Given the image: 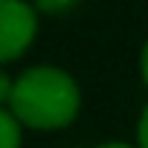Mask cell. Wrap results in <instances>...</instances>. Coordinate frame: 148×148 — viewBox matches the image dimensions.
<instances>
[{
  "mask_svg": "<svg viewBox=\"0 0 148 148\" xmlns=\"http://www.w3.org/2000/svg\"><path fill=\"white\" fill-rule=\"evenodd\" d=\"M12 88H15V82H12V79L6 76L3 70H0V106L12 100Z\"/></svg>",
  "mask_w": 148,
  "mask_h": 148,
  "instance_id": "6",
  "label": "cell"
},
{
  "mask_svg": "<svg viewBox=\"0 0 148 148\" xmlns=\"http://www.w3.org/2000/svg\"><path fill=\"white\" fill-rule=\"evenodd\" d=\"M97 148H133V145H127V142H106V145H97Z\"/></svg>",
  "mask_w": 148,
  "mask_h": 148,
  "instance_id": "8",
  "label": "cell"
},
{
  "mask_svg": "<svg viewBox=\"0 0 148 148\" xmlns=\"http://www.w3.org/2000/svg\"><path fill=\"white\" fill-rule=\"evenodd\" d=\"M36 36V9L24 0H0V64L21 58Z\"/></svg>",
  "mask_w": 148,
  "mask_h": 148,
  "instance_id": "2",
  "label": "cell"
},
{
  "mask_svg": "<svg viewBox=\"0 0 148 148\" xmlns=\"http://www.w3.org/2000/svg\"><path fill=\"white\" fill-rule=\"evenodd\" d=\"M21 145V121L12 112L0 109V148H18Z\"/></svg>",
  "mask_w": 148,
  "mask_h": 148,
  "instance_id": "3",
  "label": "cell"
},
{
  "mask_svg": "<svg viewBox=\"0 0 148 148\" xmlns=\"http://www.w3.org/2000/svg\"><path fill=\"white\" fill-rule=\"evenodd\" d=\"M82 94L70 73L58 66H30L15 79L9 112L33 130H60L79 115Z\"/></svg>",
  "mask_w": 148,
  "mask_h": 148,
  "instance_id": "1",
  "label": "cell"
},
{
  "mask_svg": "<svg viewBox=\"0 0 148 148\" xmlns=\"http://www.w3.org/2000/svg\"><path fill=\"white\" fill-rule=\"evenodd\" d=\"M139 70H142V79L148 85V42L142 45V55H139Z\"/></svg>",
  "mask_w": 148,
  "mask_h": 148,
  "instance_id": "7",
  "label": "cell"
},
{
  "mask_svg": "<svg viewBox=\"0 0 148 148\" xmlns=\"http://www.w3.org/2000/svg\"><path fill=\"white\" fill-rule=\"evenodd\" d=\"M136 139H139V148H148V106L139 115V127H136Z\"/></svg>",
  "mask_w": 148,
  "mask_h": 148,
  "instance_id": "5",
  "label": "cell"
},
{
  "mask_svg": "<svg viewBox=\"0 0 148 148\" xmlns=\"http://www.w3.org/2000/svg\"><path fill=\"white\" fill-rule=\"evenodd\" d=\"M79 0H36V9L39 12H49V15H60V12L73 9Z\"/></svg>",
  "mask_w": 148,
  "mask_h": 148,
  "instance_id": "4",
  "label": "cell"
}]
</instances>
